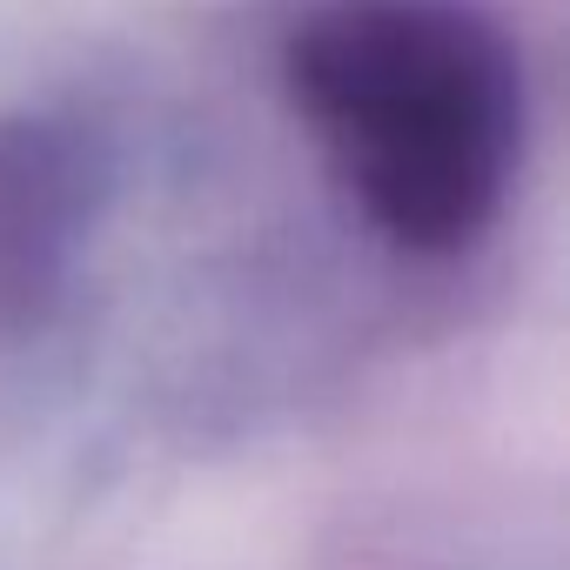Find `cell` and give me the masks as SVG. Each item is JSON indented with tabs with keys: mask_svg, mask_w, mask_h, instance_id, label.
Here are the masks:
<instances>
[{
	"mask_svg": "<svg viewBox=\"0 0 570 570\" xmlns=\"http://www.w3.org/2000/svg\"><path fill=\"white\" fill-rule=\"evenodd\" d=\"M55 188L41 175V155L21 141L8 161H0V296H28L35 275L55 248Z\"/></svg>",
	"mask_w": 570,
	"mask_h": 570,
	"instance_id": "cell-2",
	"label": "cell"
},
{
	"mask_svg": "<svg viewBox=\"0 0 570 570\" xmlns=\"http://www.w3.org/2000/svg\"><path fill=\"white\" fill-rule=\"evenodd\" d=\"M289 81L370 222L423 255L463 248L517 161V61L456 0H343L289 55Z\"/></svg>",
	"mask_w": 570,
	"mask_h": 570,
	"instance_id": "cell-1",
	"label": "cell"
}]
</instances>
